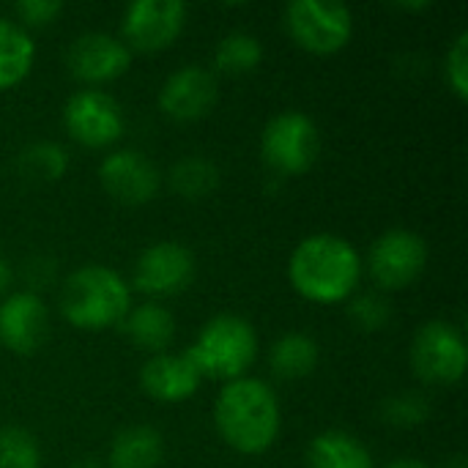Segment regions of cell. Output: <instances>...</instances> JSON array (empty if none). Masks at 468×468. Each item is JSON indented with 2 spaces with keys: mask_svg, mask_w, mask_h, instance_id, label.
I'll return each instance as SVG.
<instances>
[{
  "mask_svg": "<svg viewBox=\"0 0 468 468\" xmlns=\"http://www.w3.org/2000/svg\"><path fill=\"white\" fill-rule=\"evenodd\" d=\"M121 326L132 346L151 351L154 356L165 354L176 337V321H173L170 310L156 302H143L137 307H129Z\"/></svg>",
  "mask_w": 468,
  "mask_h": 468,
  "instance_id": "17",
  "label": "cell"
},
{
  "mask_svg": "<svg viewBox=\"0 0 468 468\" xmlns=\"http://www.w3.org/2000/svg\"><path fill=\"white\" fill-rule=\"evenodd\" d=\"M22 277H25V285L30 293L47 288L52 280H55V261L52 258H27L25 261V269H22Z\"/></svg>",
  "mask_w": 468,
  "mask_h": 468,
  "instance_id": "30",
  "label": "cell"
},
{
  "mask_svg": "<svg viewBox=\"0 0 468 468\" xmlns=\"http://www.w3.org/2000/svg\"><path fill=\"white\" fill-rule=\"evenodd\" d=\"M69 71L85 85H101L123 77L132 66V49L110 33H82L66 55Z\"/></svg>",
  "mask_w": 468,
  "mask_h": 468,
  "instance_id": "14",
  "label": "cell"
},
{
  "mask_svg": "<svg viewBox=\"0 0 468 468\" xmlns=\"http://www.w3.org/2000/svg\"><path fill=\"white\" fill-rule=\"evenodd\" d=\"M428 414H431V403L420 392H400L381 403V420L395 428L422 425L428 420Z\"/></svg>",
  "mask_w": 468,
  "mask_h": 468,
  "instance_id": "26",
  "label": "cell"
},
{
  "mask_svg": "<svg viewBox=\"0 0 468 468\" xmlns=\"http://www.w3.org/2000/svg\"><path fill=\"white\" fill-rule=\"evenodd\" d=\"M11 277H14L11 263H8L5 258H0V296H5V291H8V285H11Z\"/></svg>",
  "mask_w": 468,
  "mask_h": 468,
  "instance_id": "31",
  "label": "cell"
},
{
  "mask_svg": "<svg viewBox=\"0 0 468 468\" xmlns=\"http://www.w3.org/2000/svg\"><path fill=\"white\" fill-rule=\"evenodd\" d=\"M288 36L313 55H335L354 36V14L337 0H293L285 5Z\"/></svg>",
  "mask_w": 468,
  "mask_h": 468,
  "instance_id": "5",
  "label": "cell"
},
{
  "mask_svg": "<svg viewBox=\"0 0 468 468\" xmlns=\"http://www.w3.org/2000/svg\"><path fill=\"white\" fill-rule=\"evenodd\" d=\"M170 186L178 197L184 200H203L208 197L217 186H219V170L211 159L200 156V154H189V156H181L170 173Z\"/></svg>",
  "mask_w": 468,
  "mask_h": 468,
  "instance_id": "22",
  "label": "cell"
},
{
  "mask_svg": "<svg viewBox=\"0 0 468 468\" xmlns=\"http://www.w3.org/2000/svg\"><path fill=\"white\" fill-rule=\"evenodd\" d=\"M428 266V244L420 233L395 228L381 233L367 255V269L381 291H403L414 285Z\"/></svg>",
  "mask_w": 468,
  "mask_h": 468,
  "instance_id": "8",
  "label": "cell"
},
{
  "mask_svg": "<svg viewBox=\"0 0 468 468\" xmlns=\"http://www.w3.org/2000/svg\"><path fill=\"white\" fill-rule=\"evenodd\" d=\"M132 307L129 282L110 266L74 269L60 288V313L74 329L101 332L118 326Z\"/></svg>",
  "mask_w": 468,
  "mask_h": 468,
  "instance_id": "3",
  "label": "cell"
},
{
  "mask_svg": "<svg viewBox=\"0 0 468 468\" xmlns=\"http://www.w3.org/2000/svg\"><path fill=\"white\" fill-rule=\"evenodd\" d=\"M431 3H398V8H414V11H422V8H428Z\"/></svg>",
  "mask_w": 468,
  "mask_h": 468,
  "instance_id": "35",
  "label": "cell"
},
{
  "mask_svg": "<svg viewBox=\"0 0 468 468\" xmlns=\"http://www.w3.org/2000/svg\"><path fill=\"white\" fill-rule=\"evenodd\" d=\"M14 11L22 27H44L63 14V3L60 0H19Z\"/></svg>",
  "mask_w": 468,
  "mask_h": 468,
  "instance_id": "29",
  "label": "cell"
},
{
  "mask_svg": "<svg viewBox=\"0 0 468 468\" xmlns=\"http://www.w3.org/2000/svg\"><path fill=\"white\" fill-rule=\"evenodd\" d=\"M307 468H376L370 450L346 431H324L307 447Z\"/></svg>",
  "mask_w": 468,
  "mask_h": 468,
  "instance_id": "19",
  "label": "cell"
},
{
  "mask_svg": "<svg viewBox=\"0 0 468 468\" xmlns=\"http://www.w3.org/2000/svg\"><path fill=\"white\" fill-rule=\"evenodd\" d=\"M200 370L184 354H156L140 370L145 395L156 403H184L200 389Z\"/></svg>",
  "mask_w": 468,
  "mask_h": 468,
  "instance_id": "16",
  "label": "cell"
},
{
  "mask_svg": "<svg viewBox=\"0 0 468 468\" xmlns=\"http://www.w3.org/2000/svg\"><path fill=\"white\" fill-rule=\"evenodd\" d=\"M16 167L36 184H52L60 181L69 170V151L55 140H36L19 151Z\"/></svg>",
  "mask_w": 468,
  "mask_h": 468,
  "instance_id": "23",
  "label": "cell"
},
{
  "mask_svg": "<svg viewBox=\"0 0 468 468\" xmlns=\"http://www.w3.org/2000/svg\"><path fill=\"white\" fill-rule=\"evenodd\" d=\"M348 315L362 332H384L392 321V307L378 293H359L356 299H351Z\"/></svg>",
  "mask_w": 468,
  "mask_h": 468,
  "instance_id": "27",
  "label": "cell"
},
{
  "mask_svg": "<svg viewBox=\"0 0 468 468\" xmlns=\"http://www.w3.org/2000/svg\"><path fill=\"white\" fill-rule=\"evenodd\" d=\"M47 324V304L38 293L14 291L0 302V346L16 356H30L44 346Z\"/></svg>",
  "mask_w": 468,
  "mask_h": 468,
  "instance_id": "15",
  "label": "cell"
},
{
  "mask_svg": "<svg viewBox=\"0 0 468 468\" xmlns=\"http://www.w3.org/2000/svg\"><path fill=\"white\" fill-rule=\"evenodd\" d=\"M214 425L230 450L241 455H261L280 436L282 409L266 381L244 376L222 387L214 403Z\"/></svg>",
  "mask_w": 468,
  "mask_h": 468,
  "instance_id": "2",
  "label": "cell"
},
{
  "mask_svg": "<svg viewBox=\"0 0 468 468\" xmlns=\"http://www.w3.org/2000/svg\"><path fill=\"white\" fill-rule=\"evenodd\" d=\"M186 25V5L181 0H134L123 11V44L140 52L167 49Z\"/></svg>",
  "mask_w": 468,
  "mask_h": 468,
  "instance_id": "10",
  "label": "cell"
},
{
  "mask_svg": "<svg viewBox=\"0 0 468 468\" xmlns=\"http://www.w3.org/2000/svg\"><path fill=\"white\" fill-rule=\"evenodd\" d=\"M318 359H321V348H318L315 337H310L304 332L282 335L269 351V365H271L274 376H280L285 381L307 378L318 367Z\"/></svg>",
  "mask_w": 468,
  "mask_h": 468,
  "instance_id": "20",
  "label": "cell"
},
{
  "mask_svg": "<svg viewBox=\"0 0 468 468\" xmlns=\"http://www.w3.org/2000/svg\"><path fill=\"white\" fill-rule=\"evenodd\" d=\"M36 60V44L19 22L0 16V90L19 85Z\"/></svg>",
  "mask_w": 468,
  "mask_h": 468,
  "instance_id": "21",
  "label": "cell"
},
{
  "mask_svg": "<svg viewBox=\"0 0 468 468\" xmlns=\"http://www.w3.org/2000/svg\"><path fill=\"white\" fill-rule=\"evenodd\" d=\"M414 373L431 387L458 384L466 373L468 346L463 329L450 321H428L411 343Z\"/></svg>",
  "mask_w": 468,
  "mask_h": 468,
  "instance_id": "7",
  "label": "cell"
},
{
  "mask_svg": "<svg viewBox=\"0 0 468 468\" xmlns=\"http://www.w3.org/2000/svg\"><path fill=\"white\" fill-rule=\"evenodd\" d=\"M288 280L307 302L337 304L356 293L362 280V258L348 239L337 233H313L291 252Z\"/></svg>",
  "mask_w": 468,
  "mask_h": 468,
  "instance_id": "1",
  "label": "cell"
},
{
  "mask_svg": "<svg viewBox=\"0 0 468 468\" xmlns=\"http://www.w3.org/2000/svg\"><path fill=\"white\" fill-rule=\"evenodd\" d=\"M186 356L206 378H219L225 384L244 378L258 356L255 326L241 315H217L203 324L195 343L186 348Z\"/></svg>",
  "mask_w": 468,
  "mask_h": 468,
  "instance_id": "4",
  "label": "cell"
},
{
  "mask_svg": "<svg viewBox=\"0 0 468 468\" xmlns=\"http://www.w3.org/2000/svg\"><path fill=\"white\" fill-rule=\"evenodd\" d=\"M217 104V77L211 69L189 63L176 69L162 90H159V110L178 123H192L206 118Z\"/></svg>",
  "mask_w": 468,
  "mask_h": 468,
  "instance_id": "13",
  "label": "cell"
},
{
  "mask_svg": "<svg viewBox=\"0 0 468 468\" xmlns=\"http://www.w3.org/2000/svg\"><path fill=\"white\" fill-rule=\"evenodd\" d=\"M195 280V255L178 241L145 247L134 263V288L148 296H176Z\"/></svg>",
  "mask_w": 468,
  "mask_h": 468,
  "instance_id": "11",
  "label": "cell"
},
{
  "mask_svg": "<svg viewBox=\"0 0 468 468\" xmlns=\"http://www.w3.org/2000/svg\"><path fill=\"white\" fill-rule=\"evenodd\" d=\"M387 468H431L425 461H417V458H398L392 461Z\"/></svg>",
  "mask_w": 468,
  "mask_h": 468,
  "instance_id": "32",
  "label": "cell"
},
{
  "mask_svg": "<svg viewBox=\"0 0 468 468\" xmlns=\"http://www.w3.org/2000/svg\"><path fill=\"white\" fill-rule=\"evenodd\" d=\"M444 74H447V85L450 90L466 101L468 99V33L461 30L455 36V41L450 44L447 55H444Z\"/></svg>",
  "mask_w": 468,
  "mask_h": 468,
  "instance_id": "28",
  "label": "cell"
},
{
  "mask_svg": "<svg viewBox=\"0 0 468 468\" xmlns=\"http://www.w3.org/2000/svg\"><path fill=\"white\" fill-rule=\"evenodd\" d=\"M71 468H104V466H101L96 458H80V461H77Z\"/></svg>",
  "mask_w": 468,
  "mask_h": 468,
  "instance_id": "33",
  "label": "cell"
},
{
  "mask_svg": "<svg viewBox=\"0 0 468 468\" xmlns=\"http://www.w3.org/2000/svg\"><path fill=\"white\" fill-rule=\"evenodd\" d=\"M0 468H41V450L30 431L0 428Z\"/></svg>",
  "mask_w": 468,
  "mask_h": 468,
  "instance_id": "25",
  "label": "cell"
},
{
  "mask_svg": "<svg viewBox=\"0 0 468 468\" xmlns=\"http://www.w3.org/2000/svg\"><path fill=\"white\" fill-rule=\"evenodd\" d=\"M99 181L112 200L123 206H145L156 197L162 176L154 162L140 151L121 148L101 159Z\"/></svg>",
  "mask_w": 468,
  "mask_h": 468,
  "instance_id": "12",
  "label": "cell"
},
{
  "mask_svg": "<svg viewBox=\"0 0 468 468\" xmlns=\"http://www.w3.org/2000/svg\"><path fill=\"white\" fill-rule=\"evenodd\" d=\"M444 468H468L466 458H463V455H455V458H450V461L444 463Z\"/></svg>",
  "mask_w": 468,
  "mask_h": 468,
  "instance_id": "34",
  "label": "cell"
},
{
  "mask_svg": "<svg viewBox=\"0 0 468 468\" xmlns=\"http://www.w3.org/2000/svg\"><path fill=\"white\" fill-rule=\"evenodd\" d=\"M263 162L280 176L307 173L321 154V134L315 121L302 110H285L274 115L261 137Z\"/></svg>",
  "mask_w": 468,
  "mask_h": 468,
  "instance_id": "6",
  "label": "cell"
},
{
  "mask_svg": "<svg viewBox=\"0 0 468 468\" xmlns=\"http://www.w3.org/2000/svg\"><path fill=\"white\" fill-rule=\"evenodd\" d=\"M261 60H263L261 38L252 36V33H244V30L228 33L225 38H219V44L214 49L217 71L230 74V77H241V74L255 71L261 66Z\"/></svg>",
  "mask_w": 468,
  "mask_h": 468,
  "instance_id": "24",
  "label": "cell"
},
{
  "mask_svg": "<svg viewBox=\"0 0 468 468\" xmlns=\"http://www.w3.org/2000/svg\"><path fill=\"white\" fill-rule=\"evenodd\" d=\"M63 123L71 140L85 148H107L118 143L126 129L121 104L99 88H82L71 93L63 107Z\"/></svg>",
  "mask_w": 468,
  "mask_h": 468,
  "instance_id": "9",
  "label": "cell"
},
{
  "mask_svg": "<svg viewBox=\"0 0 468 468\" xmlns=\"http://www.w3.org/2000/svg\"><path fill=\"white\" fill-rule=\"evenodd\" d=\"M165 458V439L151 425H129L110 441V468H156Z\"/></svg>",
  "mask_w": 468,
  "mask_h": 468,
  "instance_id": "18",
  "label": "cell"
}]
</instances>
